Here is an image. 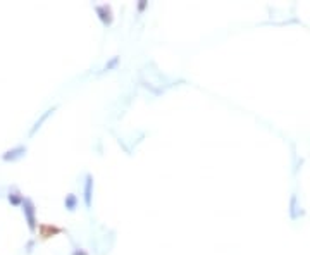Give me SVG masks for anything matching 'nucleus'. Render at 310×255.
Listing matches in <instances>:
<instances>
[{
	"instance_id": "1",
	"label": "nucleus",
	"mask_w": 310,
	"mask_h": 255,
	"mask_svg": "<svg viewBox=\"0 0 310 255\" xmlns=\"http://www.w3.org/2000/svg\"><path fill=\"white\" fill-rule=\"evenodd\" d=\"M19 152H23V148H18V150H12V152H9L6 156V161H9V159H16V157H19L21 154Z\"/></svg>"
}]
</instances>
